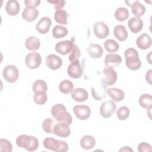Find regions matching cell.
<instances>
[{"label":"cell","mask_w":152,"mask_h":152,"mask_svg":"<svg viewBox=\"0 0 152 152\" xmlns=\"http://www.w3.org/2000/svg\"><path fill=\"white\" fill-rule=\"evenodd\" d=\"M51 115L58 122H65L68 125L72 122L71 115L66 110L65 106L62 104H55L51 109Z\"/></svg>","instance_id":"1"},{"label":"cell","mask_w":152,"mask_h":152,"mask_svg":"<svg viewBox=\"0 0 152 152\" xmlns=\"http://www.w3.org/2000/svg\"><path fill=\"white\" fill-rule=\"evenodd\" d=\"M16 144L19 147L24 148L28 151H34L39 147V141L36 137L25 134L17 138Z\"/></svg>","instance_id":"2"},{"label":"cell","mask_w":152,"mask_h":152,"mask_svg":"<svg viewBox=\"0 0 152 152\" xmlns=\"http://www.w3.org/2000/svg\"><path fill=\"white\" fill-rule=\"evenodd\" d=\"M125 64L126 66L131 70L135 71L141 66V62L139 58L137 50L134 48H128L125 50Z\"/></svg>","instance_id":"3"},{"label":"cell","mask_w":152,"mask_h":152,"mask_svg":"<svg viewBox=\"0 0 152 152\" xmlns=\"http://www.w3.org/2000/svg\"><path fill=\"white\" fill-rule=\"evenodd\" d=\"M43 144L46 149L55 152H65L69 148L68 144L66 142L51 137L45 138Z\"/></svg>","instance_id":"4"},{"label":"cell","mask_w":152,"mask_h":152,"mask_svg":"<svg viewBox=\"0 0 152 152\" xmlns=\"http://www.w3.org/2000/svg\"><path fill=\"white\" fill-rule=\"evenodd\" d=\"M3 77L8 83L15 82L19 76V71L17 68L13 65H8L3 69Z\"/></svg>","instance_id":"5"},{"label":"cell","mask_w":152,"mask_h":152,"mask_svg":"<svg viewBox=\"0 0 152 152\" xmlns=\"http://www.w3.org/2000/svg\"><path fill=\"white\" fill-rule=\"evenodd\" d=\"M103 73L104 75V77L102 78V82L107 86H112L116 82L118 75L112 67L106 66L103 69Z\"/></svg>","instance_id":"6"},{"label":"cell","mask_w":152,"mask_h":152,"mask_svg":"<svg viewBox=\"0 0 152 152\" xmlns=\"http://www.w3.org/2000/svg\"><path fill=\"white\" fill-rule=\"evenodd\" d=\"M116 109L115 103L110 100L103 102L100 107V115L104 118L111 117Z\"/></svg>","instance_id":"7"},{"label":"cell","mask_w":152,"mask_h":152,"mask_svg":"<svg viewBox=\"0 0 152 152\" xmlns=\"http://www.w3.org/2000/svg\"><path fill=\"white\" fill-rule=\"evenodd\" d=\"M42 62V57L37 52H33L28 53L25 59L27 66L30 69H36L40 66Z\"/></svg>","instance_id":"8"},{"label":"cell","mask_w":152,"mask_h":152,"mask_svg":"<svg viewBox=\"0 0 152 152\" xmlns=\"http://www.w3.org/2000/svg\"><path fill=\"white\" fill-rule=\"evenodd\" d=\"M93 30L95 36L100 39L107 37L110 31L108 26L103 21L96 22L93 26Z\"/></svg>","instance_id":"9"},{"label":"cell","mask_w":152,"mask_h":152,"mask_svg":"<svg viewBox=\"0 0 152 152\" xmlns=\"http://www.w3.org/2000/svg\"><path fill=\"white\" fill-rule=\"evenodd\" d=\"M70 132L69 125L66 123L58 122L53 126V133L58 137L66 138L70 135Z\"/></svg>","instance_id":"10"},{"label":"cell","mask_w":152,"mask_h":152,"mask_svg":"<svg viewBox=\"0 0 152 152\" xmlns=\"http://www.w3.org/2000/svg\"><path fill=\"white\" fill-rule=\"evenodd\" d=\"M75 116L80 120H87L91 115L90 108L86 105H76L73 107Z\"/></svg>","instance_id":"11"},{"label":"cell","mask_w":152,"mask_h":152,"mask_svg":"<svg viewBox=\"0 0 152 152\" xmlns=\"http://www.w3.org/2000/svg\"><path fill=\"white\" fill-rule=\"evenodd\" d=\"M74 43L70 40H63L58 42L55 45V50L62 55H65L72 50Z\"/></svg>","instance_id":"12"},{"label":"cell","mask_w":152,"mask_h":152,"mask_svg":"<svg viewBox=\"0 0 152 152\" xmlns=\"http://www.w3.org/2000/svg\"><path fill=\"white\" fill-rule=\"evenodd\" d=\"M91 93L93 98L97 100H101L106 97L107 93V86L103 83L94 87H91Z\"/></svg>","instance_id":"13"},{"label":"cell","mask_w":152,"mask_h":152,"mask_svg":"<svg viewBox=\"0 0 152 152\" xmlns=\"http://www.w3.org/2000/svg\"><path fill=\"white\" fill-rule=\"evenodd\" d=\"M67 72L69 77L73 78H79L83 75V70L79 61L71 62L69 65Z\"/></svg>","instance_id":"14"},{"label":"cell","mask_w":152,"mask_h":152,"mask_svg":"<svg viewBox=\"0 0 152 152\" xmlns=\"http://www.w3.org/2000/svg\"><path fill=\"white\" fill-rule=\"evenodd\" d=\"M46 64L50 69L56 70L61 67L62 60L59 56L54 54H50L46 58Z\"/></svg>","instance_id":"15"},{"label":"cell","mask_w":152,"mask_h":152,"mask_svg":"<svg viewBox=\"0 0 152 152\" xmlns=\"http://www.w3.org/2000/svg\"><path fill=\"white\" fill-rule=\"evenodd\" d=\"M52 21L49 17H43L36 24V29L40 34H46L51 26Z\"/></svg>","instance_id":"16"},{"label":"cell","mask_w":152,"mask_h":152,"mask_svg":"<svg viewBox=\"0 0 152 152\" xmlns=\"http://www.w3.org/2000/svg\"><path fill=\"white\" fill-rule=\"evenodd\" d=\"M151 39L146 33L140 34L136 40V44L138 48L141 49L145 50L150 48L151 45Z\"/></svg>","instance_id":"17"},{"label":"cell","mask_w":152,"mask_h":152,"mask_svg":"<svg viewBox=\"0 0 152 152\" xmlns=\"http://www.w3.org/2000/svg\"><path fill=\"white\" fill-rule=\"evenodd\" d=\"M39 11L33 7H26L22 12V18L28 22H31L36 19L39 16Z\"/></svg>","instance_id":"18"},{"label":"cell","mask_w":152,"mask_h":152,"mask_svg":"<svg viewBox=\"0 0 152 152\" xmlns=\"http://www.w3.org/2000/svg\"><path fill=\"white\" fill-rule=\"evenodd\" d=\"M128 26L133 33H137L142 30L143 27V21L140 17H134L128 20Z\"/></svg>","instance_id":"19"},{"label":"cell","mask_w":152,"mask_h":152,"mask_svg":"<svg viewBox=\"0 0 152 152\" xmlns=\"http://www.w3.org/2000/svg\"><path fill=\"white\" fill-rule=\"evenodd\" d=\"M71 96L73 100L78 102H85L88 97V92L83 88H77L74 89L71 93Z\"/></svg>","instance_id":"20"},{"label":"cell","mask_w":152,"mask_h":152,"mask_svg":"<svg viewBox=\"0 0 152 152\" xmlns=\"http://www.w3.org/2000/svg\"><path fill=\"white\" fill-rule=\"evenodd\" d=\"M88 55L93 59H98L101 58L103 53L102 47L98 44H91L87 49Z\"/></svg>","instance_id":"21"},{"label":"cell","mask_w":152,"mask_h":152,"mask_svg":"<svg viewBox=\"0 0 152 152\" xmlns=\"http://www.w3.org/2000/svg\"><path fill=\"white\" fill-rule=\"evenodd\" d=\"M122 62V58L118 54H107L104 59V64L106 66L115 67Z\"/></svg>","instance_id":"22"},{"label":"cell","mask_w":152,"mask_h":152,"mask_svg":"<svg viewBox=\"0 0 152 152\" xmlns=\"http://www.w3.org/2000/svg\"><path fill=\"white\" fill-rule=\"evenodd\" d=\"M107 93L116 102H121L125 98V93L118 88H109L107 89Z\"/></svg>","instance_id":"23"},{"label":"cell","mask_w":152,"mask_h":152,"mask_svg":"<svg viewBox=\"0 0 152 152\" xmlns=\"http://www.w3.org/2000/svg\"><path fill=\"white\" fill-rule=\"evenodd\" d=\"M20 9L19 3L16 0H10L8 1L5 6V10L11 16L17 15Z\"/></svg>","instance_id":"24"},{"label":"cell","mask_w":152,"mask_h":152,"mask_svg":"<svg viewBox=\"0 0 152 152\" xmlns=\"http://www.w3.org/2000/svg\"><path fill=\"white\" fill-rule=\"evenodd\" d=\"M113 34L115 37L120 41H125L128 36V31L125 27L123 25H117L114 27Z\"/></svg>","instance_id":"25"},{"label":"cell","mask_w":152,"mask_h":152,"mask_svg":"<svg viewBox=\"0 0 152 152\" xmlns=\"http://www.w3.org/2000/svg\"><path fill=\"white\" fill-rule=\"evenodd\" d=\"M40 40L36 36H30L25 41V46L28 50L35 51L40 48Z\"/></svg>","instance_id":"26"},{"label":"cell","mask_w":152,"mask_h":152,"mask_svg":"<svg viewBox=\"0 0 152 152\" xmlns=\"http://www.w3.org/2000/svg\"><path fill=\"white\" fill-rule=\"evenodd\" d=\"M96 144L94 138L90 135L83 136L80 140L81 147L85 150H90L93 148Z\"/></svg>","instance_id":"27"},{"label":"cell","mask_w":152,"mask_h":152,"mask_svg":"<svg viewBox=\"0 0 152 152\" xmlns=\"http://www.w3.org/2000/svg\"><path fill=\"white\" fill-rule=\"evenodd\" d=\"M131 11L135 17H140L143 15L145 12V7L141 4L138 1H134L133 4L131 6Z\"/></svg>","instance_id":"28"},{"label":"cell","mask_w":152,"mask_h":152,"mask_svg":"<svg viewBox=\"0 0 152 152\" xmlns=\"http://www.w3.org/2000/svg\"><path fill=\"white\" fill-rule=\"evenodd\" d=\"M139 104L144 109H151L152 107V98L149 94H143L139 98Z\"/></svg>","instance_id":"29"},{"label":"cell","mask_w":152,"mask_h":152,"mask_svg":"<svg viewBox=\"0 0 152 152\" xmlns=\"http://www.w3.org/2000/svg\"><path fill=\"white\" fill-rule=\"evenodd\" d=\"M74 90V84L68 80L62 81L59 85V90L63 94H68Z\"/></svg>","instance_id":"30"},{"label":"cell","mask_w":152,"mask_h":152,"mask_svg":"<svg viewBox=\"0 0 152 152\" xmlns=\"http://www.w3.org/2000/svg\"><path fill=\"white\" fill-rule=\"evenodd\" d=\"M54 19L56 23L66 25L68 23V14L66 11L63 10L56 11L54 14Z\"/></svg>","instance_id":"31"},{"label":"cell","mask_w":152,"mask_h":152,"mask_svg":"<svg viewBox=\"0 0 152 152\" xmlns=\"http://www.w3.org/2000/svg\"><path fill=\"white\" fill-rule=\"evenodd\" d=\"M68 29L60 25L55 26L52 30V36L56 39H60L65 37L68 34Z\"/></svg>","instance_id":"32"},{"label":"cell","mask_w":152,"mask_h":152,"mask_svg":"<svg viewBox=\"0 0 152 152\" xmlns=\"http://www.w3.org/2000/svg\"><path fill=\"white\" fill-rule=\"evenodd\" d=\"M128 10L125 7H119L115 12V17L119 21H125L129 17Z\"/></svg>","instance_id":"33"},{"label":"cell","mask_w":152,"mask_h":152,"mask_svg":"<svg viewBox=\"0 0 152 152\" xmlns=\"http://www.w3.org/2000/svg\"><path fill=\"white\" fill-rule=\"evenodd\" d=\"M104 47L107 52L114 53L119 49V44L113 39H107L104 42Z\"/></svg>","instance_id":"34"},{"label":"cell","mask_w":152,"mask_h":152,"mask_svg":"<svg viewBox=\"0 0 152 152\" xmlns=\"http://www.w3.org/2000/svg\"><path fill=\"white\" fill-rule=\"evenodd\" d=\"M33 100L36 104L39 105H42L46 102L48 100V96L46 92L45 91H36L34 92Z\"/></svg>","instance_id":"35"},{"label":"cell","mask_w":152,"mask_h":152,"mask_svg":"<svg viewBox=\"0 0 152 152\" xmlns=\"http://www.w3.org/2000/svg\"><path fill=\"white\" fill-rule=\"evenodd\" d=\"M32 89L34 92L42 91L46 92L48 90V86L46 83L42 80H36L32 86Z\"/></svg>","instance_id":"36"},{"label":"cell","mask_w":152,"mask_h":152,"mask_svg":"<svg viewBox=\"0 0 152 152\" xmlns=\"http://www.w3.org/2000/svg\"><path fill=\"white\" fill-rule=\"evenodd\" d=\"M54 126V121L53 119L49 118L45 119L42 124V129L45 132L48 134L53 133V128Z\"/></svg>","instance_id":"37"},{"label":"cell","mask_w":152,"mask_h":152,"mask_svg":"<svg viewBox=\"0 0 152 152\" xmlns=\"http://www.w3.org/2000/svg\"><path fill=\"white\" fill-rule=\"evenodd\" d=\"M129 109L126 106H122L119 107L116 112L117 117L121 121L126 120L129 117Z\"/></svg>","instance_id":"38"},{"label":"cell","mask_w":152,"mask_h":152,"mask_svg":"<svg viewBox=\"0 0 152 152\" xmlns=\"http://www.w3.org/2000/svg\"><path fill=\"white\" fill-rule=\"evenodd\" d=\"M81 56V52L78 46L74 43V46L69 55V60L71 62L79 61V58Z\"/></svg>","instance_id":"39"},{"label":"cell","mask_w":152,"mask_h":152,"mask_svg":"<svg viewBox=\"0 0 152 152\" xmlns=\"http://www.w3.org/2000/svg\"><path fill=\"white\" fill-rule=\"evenodd\" d=\"M12 150L11 143L7 139L1 138L0 140V151L11 152Z\"/></svg>","instance_id":"40"},{"label":"cell","mask_w":152,"mask_h":152,"mask_svg":"<svg viewBox=\"0 0 152 152\" xmlns=\"http://www.w3.org/2000/svg\"><path fill=\"white\" fill-rule=\"evenodd\" d=\"M138 151L139 152H151L152 151L151 146L147 142H142L138 145Z\"/></svg>","instance_id":"41"},{"label":"cell","mask_w":152,"mask_h":152,"mask_svg":"<svg viewBox=\"0 0 152 152\" xmlns=\"http://www.w3.org/2000/svg\"><path fill=\"white\" fill-rule=\"evenodd\" d=\"M48 2L50 4H54V7H55V9L56 10V11L62 10L64 7L65 3H66V2L63 0H61V1L56 0V1H48Z\"/></svg>","instance_id":"42"},{"label":"cell","mask_w":152,"mask_h":152,"mask_svg":"<svg viewBox=\"0 0 152 152\" xmlns=\"http://www.w3.org/2000/svg\"><path fill=\"white\" fill-rule=\"evenodd\" d=\"M40 3V0H26L24 1V4L26 7H31L35 8L39 6Z\"/></svg>","instance_id":"43"},{"label":"cell","mask_w":152,"mask_h":152,"mask_svg":"<svg viewBox=\"0 0 152 152\" xmlns=\"http://www.w3.org/2000/svg\"><path fill=\"white\" fill-rule=\"evenodd\" d=\"M151 71H152V69H150L148 70V71L146 72V74H145L146 81L150 84H151Z\"/></svg>","instance_id":"44"},{"label":"cell","mask_w":152,"mask_h":152,"mask_svg":"<svg viewBox=\"0 0 152 152\" xmlns=\"http://www.w3.org/2000/svg\"><path fill=\"white\" fill-rule=\"evenodd\" d=\"M119 151H133V150L130 147H123L119 150Z\"/></svg>","instance_id":"45"}]
</instances>
